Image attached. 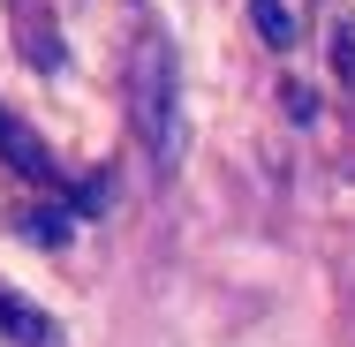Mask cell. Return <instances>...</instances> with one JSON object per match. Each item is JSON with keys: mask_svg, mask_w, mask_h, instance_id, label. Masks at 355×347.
<instances>
[{"mask_svg": "<svg viewBox=\"0 0 355 347\" xmlns=\"http://www.w3.org/2000/svg\"><path fill=\"white\" fill-rule=\"evenodd\" d=\"M137 129H144V143H151L159 159L182 151V121H174V53H166V38H144V53H137Z\"/></svg>", "mask_w": 355, "mask_h": 347, "instance_id": "obj_1", "label": "cell"}, {"mask_svg": "<svg viewBox=\"0 0 355 347\" xmlns=\"http://www.w3.org/2000/svg\"><path fill=\"white\" fill-rule=\"evenodd\" d=\"M0 159H8V166H15L23 181H38V189H53V181H61V166L46 159V143L31 136V129H15L8 114H0Z\"/></svg>", "mask_w": 355, "mask_h": 347, "instance_id": "obj_2", "label": "cell"}, {"mask_svg": "<svg viewBox=\"0 0 355 347\" xmlns=\"http://www.w3.org/2000/svg\"><path fill=\"white\" fill-rule=\"evenodd\" d=\"M0 332H8L15 347H53V317L31 310V302H15V294L0 287Z\"/></svg>", "mask_w": 355, "mask_h": 347, "instance_id": "obj_3", "label": "cell"}, {"mask_svg": "<svg viewBox=\"0 0 355 347\" xmlns=\"http://www.w3.org/2000/svg\"><path fill=\"white\" fill-rule=\"evenodd\" d=\"M250 23H257V38H265L272 53L295 46V8H287V0H250Z\"/></svg>", "mask_w": 355, "mask_h": 347, "instance_id": "obj_4", "label": "cell"}, {"mask_svg": "<svg viewBox=\"0 0 355 347\" xmlns=\"http://www.w3.org/2000/svg\"><path fill=\"white\" fill-rule=\"evenodd\" d=\"M333 69H340V83H355V15L333 23Z\"/></svg>", "mask_w": 355, "mask_h": 347, "instance_id": "obj_5", "label": "cell"}]
</instances>
